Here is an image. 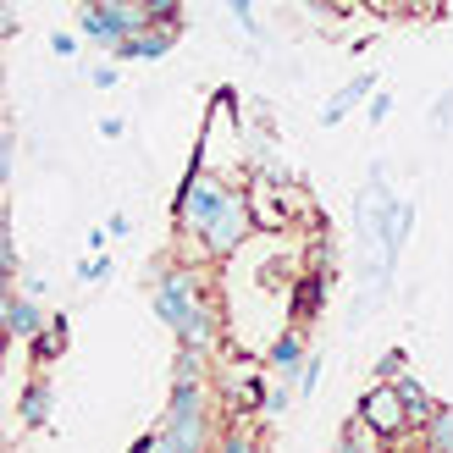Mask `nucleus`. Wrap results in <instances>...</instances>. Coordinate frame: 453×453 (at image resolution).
<instances>
[{
  "mask_svg": "<svg viewBox=\"0 0 453 453\" xmlns=\"http://www.w3.org/2000/svg\"><path fill=\"white\" fill-rule=\"evenodd\" d=\"M155 315H161V326L177 337V343H194V349H221V315H216V299L205 277H199L194 265H166L161 282H155Z\"/></svg>",
  "mask_w": 453,
  "mask_h": 453,
  "instance_id": "f257e3e1",
  "label": "nucleus"
},
{
  "mask_svg": "<svg viewBox=\"0 0 453 453\" xmlns=\"http://www.w3.org/2000/svg\"><path fill=\"white\" fill-rule=\"evenodd\" d=\"M161 453H205L216 448V410H211V381H172V398L155 426Z\"/></svg>",
  "mask_w": 453,
  "mask_h": 453,
  "instance_id": "f03ea898",
  "label": "nucleus"
},
{
  "mask_svg": "<svg viewBox=\"0 0 453 453\" xmlns=\"http://www.w3.org/2000/svg\"><path fill=\"white\" fill-rule=\"evenodd\" d=\"M233 188L238 183H233V177H221L205 155H194V161H188L183 188H177V199H172V233H177V243H183V255H194L199 233L211 226V216L226 205V194H233Z\"/></svg>",
  "mask_w": 453,
  "mask_h": 453,
  "instance_id": "7ed1b4c3",
  "label": "nucleus"
},
{
  "mask_svg": "<svg viewBox=\"0 0 453 453\" xmlns=\"http://www.w3.org/2000/svg\"><path fill=\"white\" fill-rule=\"evenodd\" d=\"M249 233H260V226H255V205H249V183H238L233 194H226V205L211 216V226L199 233L188 260H233L249 243Z\"/></svg>",
  "mask_w": 453,
  "mask_h": 453,
  "instance_id": "20e7f679",
  "label": "nucleus"
},
{
  "mask_svg": "<svg viewBox=\"0 0 453 453\" xmlns=\"http://www.w3.org/2000/svg\"><path fill=\"white\" fill-rule=\"evenodd\" d=\"M354 410H359V415H365V420L376 426L388 448H398L403 437L415 432V420H410V403H403V393L393 388V381H381V376H376V388H365V393H359V403H354Z\"/></svg>",
  "mask_w": 453,
  "mask_h": 453,
  "instance_id": "39448f33",
  "label": "nucleus"
},
{
  "mask_svg": "<svg viewBox=\"0 0 453 453\" xmlns=\"http://www.w3.org/2000/svg\"><path fill=\"white\" fill-rule=\"evenodd\" d=\"M177 39H183V17H155L144 34H133V39H117V56L122 66H133V61H161V56H172L177 50Z\"/></svg>",
  "mask_w": 453,
  "mask_h": 453,
  "instance_id": "423d86ee",
  "label": "nucleus"
},
{
  "mask_svg": "<svg viewBox=\"0 0 453 453\" xmlns=\"http://www.w3.org/2000/svg\"><path fill=\"white\" fill-rule=\"evenodd\" d=\"M0 321H6V337H12V343H34V337L50 326V315H44V304L34 299L28 288L6 282V293H0Z\"/></svg>",
  "mask_w": 453,
  "mask_h": 453,
  "instance_id": "0eeeda50",
  "label": "nucleus"
},
{
  "mask_svg": "<svg viewBox=\"0 0 453 453\" xmlns=\"http://www.w3.org/2000/svg\"><path fill=\"white\" fill-rule=\"evenodd\" d=\"M265 365L277 371V376H288V381H299L304 365H310V343H304V332H299V326H288V332L271 337V343H265Z\"/></svg>",
  "mask_w": 453,
  "mask_h": 453,
  "instance_id": "6e6552de",
  "label": "nucleus"
},
{
  "mask_svg": "<svg viewBox=\"0 0 453 453\" xmlns=\"http://www.w3.org/2000/svg\"><path fill=\"white\" fill-rule=\"evenodd\" d=\"M50 410H56V388L44 376H28L17 393V420L28 426V432H50Z\"/></svg>",
  "mask_w": 453,
  "mask_h": 453,
  "instance_id": "1a4fd4ad",
  "label": "nucleus"
},
{
  "mask_svg": "<svg viewBox=\"0 0 453 453\" xmlns=\"http://www.w3.org/2000/svg\"><path fill=\"white\" fill-rule=\"evenodd\" d=\"M226 388V415H265V393H271V381L260 371H238L233 381H221Z\"/></svg>",
  "mask_w": 453,
  "mask_h": 453,
  "instance_id": "9d476101",
  "label": "nucleus"
},
{
  "mask_svg": "<svg viewBox=\"0 0 453 453\" xmlns=\"http://www.w3.org/2000/svg\"><path fill=\"white\" fill-rule=\"evenodd\" d=\"M371 95H376V73H354V78H349V83H343V88H337V95L321 105V117H315V122H321V127H337V122H343L359 100H371Z\"/></svg>",
  "mask_w": 453,
  "mask_h": 453,
  "instance_id": "9b49d317",
  "label": "nucleus"
},
{
  "mask_svg": "<svg viewBox=\"0 0 453 453\" xmlns=\"http://www.w3.org/2000/svg\"><path fill=\"white\" fill-rule=\"evenodd\" d=\"M326 282L332 277H321V271H310V277H299V282H293V326H310L315 321V315H321L326 310Z\"/></svg>",
  "mask_w": 453,
  "mask_h": 453,
  "instance_id": "f8f14e48",
  "label": "nucleus"
},
{
  "mask_svg": "<svg viewBox=\"0 0 453 453\" xmlns=\"http://www.w3.org/2000/svg\"><path fill=\"white\" fill-rule=\"evenodd\" d=\"M78 34L95 44V50H117V22H111L105 6H88V0H78Z\"/></svg>",
  "mask_w": 453,
  "mask_h": 453,
  "instance_id": "ddd939ff",
  "label": "nucleus"
},
{
  "mask_svg": "<svg viewBox=\"0 0 453 453\" xmlns=\"http://www.w3.org/2000/svg\"><path fill=\"white\" fill-rule=\"evenodd\" d=\"M393 388L403 393V403H410V420H415V432H420V426H426V420H432V415L442 410V403H437L432 393H426V381H420L415 371H403V376L393 381Z\"/></svg>",
  "mask_w": 453,
  "mask_h": 453,
  "instance_id": "4468645a",
  "label": "nucleus"
},
{
  "mask_svg": "<svg viewBox=\"0 0 453 453\" xmlns=\"http://www.w3.org/2000/svg\"><path fill=\"white\" fill-rule=\"evenodd\" d=\"M337 448H343V453H381L388 442H381V432H376V426L354 410V415L343 420V432H337Z\"/></svg>",
  "mask_w": 453,
  "mask_h": 453,
  "instance_id": "2eb2a0df",
  "label": "nucleus"
},
{
  "mask_svg": "<svg viewBox=\"0 0 453 453\" xmlns=\"http://www.w3.org/2000/svg\"><path fill=\"white\" fill-rule=\"evenodd\" d=\"M111 22H117V39H133V34H144L150 22H155V12L144 6V0H111Z\"/></svg>",
  "mask_w": 453,
  "mask_h": 453,
  "instance_id": "dca6fc26",
  "label": "nucleus"
},
{
  "mask_svg": "<svg viewBox=\"0 0 453 453\" xmlns=\"http://www.w3.org/2000/svg\"><path fill=\"white\" fill-rule=\"evenodd\" d=\"M28 354L39 359V365H56V359L66 354V321H61V315H50V326H44L34 343H28Z\"/></svg>",
  "mask_w": 453,
  "mask_h": 453,
  "instance_id": "f3484780",
  "label": "nucleus"
},
{
  "mask_svg": "<svg viewBox=\"0 0 453 453\" xmlns=\"http://www.w3.org/2000/svg\"><path fill=\"white\" fill-rule=\"evenodd\" d=\"M415 437H420V448H426V453H453V410H437V415L426 420Z\"/></svg>",
  "mask_w": 453,
  "mask_h": 453,
  "instance_id": "a211bd4d",
  "label": "nucleus"
},
{
  "mask_svg": "<svg viewBox=\"0 0 453 453\" xmlns=\"http://www.w3.org/2000/svg\"><path fill=\"white\" fill-rule=\"evenodd\" d=\"M288 410H293V381L277 376V381H271V393H265V415L277 420V415H288Z\"/></svg>",
  "mask_w": 453,
  "mask_h": 453,
  "instance_id": "6ab92c4d",
  "label": "nucleus"
},
{
  "mask_svg": "<svg viewBox=\"0 0 453 453\" xmlns=\"http://www.w3.org/2000/svg\"><path fill=\"white\" fill-rule=\"evenodd\" d=\"M73 277H78V282H105V277H111V255H105V249H95L88 260H78Z\"/></svg>",
  "mask_w": 453,
  "mask_h": 453,
  "instance_id": "aec40b11",
  "label": "nucleus"
},
{
  "mask_svg": "<svg viewBox=\"0 0 453 453\" xmlns=\"http://www.w3.org/2000/svg\"><path fill=\"white\" fill-rule=\"evenodd\" d=\"M83 44H88L83 34H66V28H56V34H50V56H56V61H73V56L83 50Z\"/></svg>",
  "mask_w": 453,
  "mask_h": 453,
  "instance_id": "412c9836",
  "label": "nucleus"
},
{
  "mask_svg": "<svg viewBox=\"0 0 453 453\" xmlns=\"http://www.w3.org/2000/svg\"><path fill=\"white\" fill-rule=\"evenodd\" d=\"M403 371H410V354H403V349H388V354L376 359V376H381V381H398Z\"/></svg>",
  "mask_w": 453,
  "mask_h": 453,
  "instance_id": "4be33fe9",
  "label": "nucleus"
},
{
  "mask_svg": "<svg viewBox=\"0 0 453 453\" xmlns=\"http://www.w3.org/2000/svg\"><path fill=\"white\" fill-rule=\"evenodd\" d=\"M310 271H321V277H332V271H337V249H332L326 238L310 243Z\"/></svg>",
  "mask_w": 453,
  "mask_h": 453,
  "instance_id": "5701e85b",
  "label": "nucleus"
},
{
  "mask_svg": "<svg viewBox=\"0 0 453 453\" xmlns=\"http://www.w3.org/2000/svg\"><path fill=\"white\" fill-rule=\"evenodd\" d=\"M321 371H326V359L310 349V365H304V376H299V398H315V388H321Z\"/></svg>",
  "mask_w": 453,
  "mask_h": 453,
  "instance_id": "b1692460",
  "label": "nucleus"
},
{
  "mask_svg": "<svg viewBox=\"0 0 453 453\" xmlns=\"http://www.w3.org/2000/svg\"><path fill=\"white\" fill-rule=\"evenodd\" d=\"M117 56H111V61H100V66H88V83H95V88H117L122 83V73H117Z\"/></svg>",
  "mask_w": 453,
  "mask_h": 453,
  "instance_id": "393cba45",
  "label": "nucleus"
},
{
  "mask_svg": "<svg viewBox=\"0 0 453 453\" xmlns=\"http://www.w3.org/2000/svg\"><path fill=\"white\" fill-rule=\"evenodd\" d=\"M365 117H371V127H381V122L393 117V95H388V88H376V95L365 100Z\"/></svg>",
  "mask_w": 453,
  "mask_h": 453,
  "instance_id": "a878e982",
  "label": "nucleus"
},
{
  "mask_svg": "<svg viewBox=\"0 0 453 453\" xmlns=\"http://www.w3.org/2000/svg\"><path fill=\"white\" fill-rule=\"evenodd\" d=\"M432 122H437V133H448V127H453V88H442V95H437Z\"/></svg>",
  "mask_w": 453,
  "mask_h": 453,
  "instance_id": "bb28decb",
  "label": "nucleus"
},
{
  "mask_svg": "<svg viewBox=\"0 0 453 453\" xmlns=\"http://www.w3.org/2000/svg\"><path fill=\"white\" fill-rule=\"evenodd\" d=\"M22 34V17H17V6L12 0H0V39H17Z\"/></svg>",
  "mask_w": 453,
  "mask_h": 453,
  "instance_id": "cd10ccee",
  "label": "nucleus"
},
{
  "mask_svg": "<svg viewBox=\"0 0 453 453\" xmlns=\"http://www.w3.org/2000/svg\"><path fill=\"white\" fill-rule=\"evenodd\" d=\"M105 233H111V238H127V233H133V221H127L122 211H111V216H105Z\"/></svg>",
  "mask_w": 453,
  "mask_h": 453,
  "instance_id": "c85d7f7f",
  "label": "nucleus"
},
{
  "mask_svg": "<svg viewBox=\"0 0 453 453\" xmlns=\"http://www.w3.org/2000/svg\"><path fill=\"white\" fill-rule=\"evenodd\" d=\"M155 17H183V0H144Z\"/></svg>",
  "mask_w": 453,
  "mask_h": 453,
  "instance_id": "c756f323",
  "label": "nucleus"
},
{
  "mask_svg": "<svg viewBox=\"0 0 453 453\" xmlns=\"http://www.w3.org/2000/svg\"><path fill=\"white\" fill-rule=\"evenodd\" d=\"M100 133H105V139H122L127 122H122V117H100Z\"/></svg>",
  "mask_w": 453,
  "mask_h": 453,
  "instance_id": "7c9ffc66",
  "label": "nucleus"
},
{
  "mask_svg": "<svg viewBox=\"0 0 453 453\" xmlns=\"http://www.w3.org/2000/svg\"><path fill=\"white\" fill-rule=\"evenodd\" d=\"M17 288H28V293H34V299H44V293H50V288H44V277H39V271H34V277H22Z\"/></svg>",
  "mask_w": 453,
  "mask_h": 453,
  "instance_id": "2f4dec72",
  "label": "nucleus"
},
{
  "mask_svg": "<svg viewBox=\"0 0 453 453\" xmlns=\"http://www.w3.org/2000/svg\"><path fill=\"white\" fill-rule=\"evenodd\" d=\"M88 6H111V0H88Z\"/></svg>",
  "mask_w": 453,
  "mask_h": 453,
  "instance_id": "473e14b6",
  "label": "nucleus"
}]
</instances>
